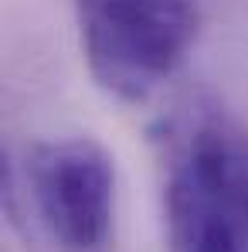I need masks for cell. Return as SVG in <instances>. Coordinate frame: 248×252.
Instances as JSON below:
<instances>
[{
    "mask_svg": "<svg viewBox=\"0 0 248 252\" xmlns=\"http://www.w3.org/2000/svg\"><path fill=\"white\" fill-rule=\"evenodd\" d=\"M164 205L173 252H248V133L197 102L164 129Z\"/></svg>",
    "mask_w": 248,
    "mask_h": 252,
    "instance_id": "1",
    "label": "cell"
},
{
    "mask_svg": "<svg viewBox=\"0 0 248 252\" xmlns=\"http://www.w3.org/2000/svg\"><path fill=\"white\" fill-rule=\"evenodd\" d=\"M85 65L119 102H146L184 65L201 0H72Z\"/></svg>",
    "mask_w": 248,
    "mask_h": 252,
    "instance_id": "2",
    "label": "cell"
},
{
    "mask_svg": "<svg viewBox=\"0 0 248 252\" xmlns=\"http://www.w3.org/2000/svg\"><path fill=\"white\" fill-rule=\"evenodd\" d=\"M24 181L44 228L65 252H102L112 232L116 167L88 136L44 140L24 157Z\"/></svg>",
    "mask_w": 248,
    "mask_h": 252,
    "instance_id": "3",
    "label": "cell"
}]
</instances>
